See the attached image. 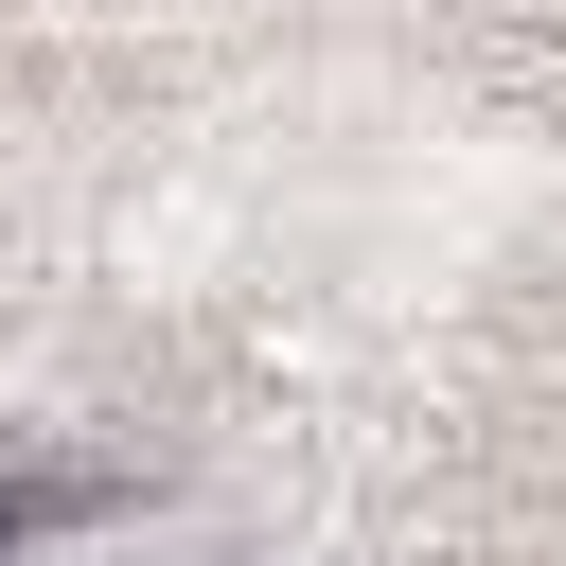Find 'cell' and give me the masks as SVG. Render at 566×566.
Instances as JSON below:
<instances>
[{
    "label": "cell",
    "mask_w": 566,
    "mask_h": 566,
    "mask_svg": "<svg viewBox=\"0 0 566 566\" xmlns=\"http://www.w3.org/2000/svg\"><path fill=\"white\" fill-rule=\"evenodd\" d=\"M0 566H18V531H0Z\"/></svg>",
    "instance_id": "cell-1"
}]
</instances>
